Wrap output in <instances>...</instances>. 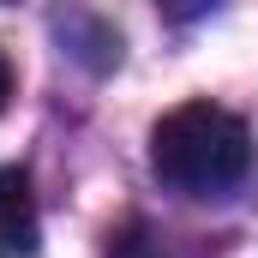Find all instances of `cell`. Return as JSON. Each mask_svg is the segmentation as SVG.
Returning <instances> with one entry per match:
<instances>
[{
	"instance_id": "6da1fadb",
	"label": "cell",
	"mask_w": 258,
	"mask_h": 258,
	"mask_svg": "<svg viewBox=\"0 0 258 258\" xmlns=\"http://www.w3.org/2000/svg\"><path fill=\"white\" fill-rule=\"evenodd\" d=\"M150 174L180 198H222L252 174V132L216 102H180L150 126Z\"/></svg>"
},
{
	"instance_id": "7a4b0ae2",
	"label": "cell",
	"mask_w": 258,
	"mask_h": 258,
	"mask_svg": "<svg viewBox=\"0 0 258 258\" xmlns=\"http://www.w3.org/2000/svg\"><path fill=\"white\" fill-rule=\"evenodd\" d=\"M36 198L24 168H0V258H24L36 252Z\"/></svg>"
},
{
	"instance_id": "3957f363",
	"label": "cell",
	"mask_w": 258,
	"mask_h": 258,
	"mask_svg": "<svg viewBox=\"0 0 258 258\" xmlns=\"http://www.w3.org/2000/svg\"><path fill=\"white\" fill-rule=\"evenodd\" d=\"M156 6H162L168 18H204V12H210L216 0H156Z\"/></svg>"
},
{
	"instance_id": "277c9868",
	"label": "cell",
	"mask_w": 258,
	"mask_h": 258,
	"mask_svg": "<svg viewBox=\"0 0 258 258\" xmlns=\"http://www.w3.org/2000/svg\"><path fill=\"white\" fill-rule=\"evenodd\" d=\"M6 96H12V66H6V54H0V108H6Z\"/></svg>"
}]
</instances>
